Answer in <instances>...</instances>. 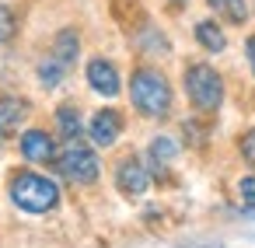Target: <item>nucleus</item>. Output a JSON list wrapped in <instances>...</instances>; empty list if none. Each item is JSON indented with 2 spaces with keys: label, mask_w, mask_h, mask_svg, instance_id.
Here are the masks:
<instances>
[{
  "label": "nucleus",
  "mask_w": 255,
  "mask_h": 248,
  "mask_svg": "<svg viewBox=\"0 0 255 248\" xmlns=\"http://www.w3.org/2000/svg\"><path fill=\"white\" fill-rule=\"evenodd\" d=\"M129 98L136 105L140 116H150V119H164L171 112V84L157 74V70H133L129 77Z\"/></svg>",
  "instance_id": "obj_1"
},
{
  "label": "nucleus",
  "mask_w": 255,
  "mask_h": 248,
  "mask_svg": "<svg viewBox=\"0 0 255 248\" xmlns=\"http://www.w3.org/2000/svg\"><path fill=\"white\" fill-rule=\"evenodd\" d=\"M11 199L25 213H49L60 203V189L53 178H46L39 171H18V175H11Z\"/></svg>",
  "instance_id": "obj_2"
},
{
  "label": "nucleus",
  "mask_w": 255,
  "mask_h": 248,
  "mask_svg": "<svg viewBox=\"0 0 255 248\" xmlns=\"http://www.w3.org/2000/svg\"><path fill=\"white\" fill-rule=\"evenodd\" d=\"M185 95L199 112H217L224 105V81L213 67L192 63V67H185Z\"/></svg>",
  "instance_id": "obj_3"
},
{
  "label": "nucleus",
  "mask_w": 255,
  "mask_h": 248,
  "mask_svg": "<svg viewBox=\"0 0 255 248\" xmlns=\"http://www.w3.org/2000/svg\"><path fill=\"white\" fill-rule=\"evenodd\" d=\"M56 164H60L63 178H70L77 185H91L98 178V157H95V150L84 147V143H77V140H70L63 147V154H60Z\"/></svg>",
  "instance_id": "obj_4"
},
{
  "label": "nucleus",
  "mask_w": 255,
  "mask_h": 248,
  "mask_svg": "<svg viewBox=\"0 0 255 248\" xmlns=\"http://www.w3.org/2000/svg\"><path fill=\"white\" fill-rule=\"evenodd\" d=\"M116 185H119V192H123V196L140 199V196L150 189V171L143 168V161H140V157H123V161H119V168H116Z\"/></svg>",
  "instance_id": "obj_5"
},
{
  "label": "nucleus",
  "mask_w": 255,
  "mask_h": 248,
  "mask_svg": "<svg viewBox=\"0 0 255 248\" xmlns=\"http://www.w3.org/2000/svg\"><path fill=\"white\" fill-rule=\"evenodd\" d=\"M119 133H123V116H119L116 109L95 112V119H91V126H88V136H91L98 147H112V143L119 140Z\"/></svg>",
  "instance_id": "obj_6"
},
{
  "label": "nucleus",
  "mask_w": 255,
  "mask_h": 248,
  "mask_svg": "<svg viewBox=\"0 0 255 248\" xmlns=\"http://www.w3.org/2000/svg\"><path fill=\"white\" fill-rule=\"evenodd\" d=\"M88 84H91L98 95H105V98H116V95H119V70H116L109 60L95 56V60L88 63Z\"/></svg>",
  "instance_id": "obj_7"
},
{
  "label": "nucleus",
  "mask_w": 255,
  "mask_h": 248,
  "mask_svg": "<svg viewBox=\"0 0 255 248\" xmlns=\"http://www.w3.org/2000/svg\"><path fill=\"white\" fill-rule=\"evenodd\" d=\"M21 154H25V161H32V164H49V161L56 157V143H53V136H49L46 129H28V133L21 136Z\"/></svg>",
  "instance_id": "obj_8"
},
{
  "label": "nucleus",
  "mask_w": 255,
  "mask_h": 248,
  "mask_svg": "<svg viewBox=\"0 0 255 248\" xmlns=\"http://www.w3.org/2000/svg\"><path fill=\"white\" fill-rule=\"evenodd\" d=\"M77 53H81V39H77V32H74V28L56 32V39H53V56H56L63 67H70V63L77 60Z\"/></svg>",
  "instance_id": "obj_9"
},
{
  "label": "nucleus",
  "mask_w": 255,
  "mask_h": 248,
  "mask_svg": "<svg viewBox=\"0 0 255 248\" xmlns=\"http://www.w3.org/2000/svg\"><path fill=\"white\" fill-rule=\"evenodd\" d=\"M196 39H199V46L210 49V53H224V49H227V35H224V28H220L217 21H199V25H196Z\"/></svg>",
  "instance_id": "obj_10"
},
{
  "label": "nucleus",
  "mask_w": 255,
  "mask_h": 248,
  "mask_svg": "<svg viewBox=\"0 0 255 248\" xmlns=\"http://www.w3.org/2000/svg\"><path fill=\"white\" fill-rule=\"evenodd\" d=\"M28 116V105L21 98H0V126L4 129H18Z\"/></svg>",
  "instance_id": "obj_11"
},
{
  "label": "nucleus",
  "mask_w": 255,
  "mask_h": 248,
  "mask_svg": "<svg viewBox=\"0 0 255 248\" xmlns=\"http://www.w3.org/2000/svg\"><path fill=\"white\" fill-rule=\"evenodd\" d=\"M206 4L213 7V14H220L224 21L231 25H241L248 18V7H245V0H206Z\"/></svg>",
  "instance_id": "obj_12"
},
{
  "label": "nucleus",
  "mask_w": 255,
  "mask_h": 248,
  "mask_svg": "<svg viewBox=\"0 0 255 248\" xmlns=\"http://www.w3.org/2000/svg\"><path fill=\"white\" fill-rule=\"evenodd\" d=\"M56 126H60V133H63L67 140H77V136H81V112H77L74 105L56 109Z\"/></svg>",
  "instance_id": "obj_13"
},
{
  "label": "nucleus",
  "mask_w": 255,
  "mask_h": 248,
  "mask_svg": "<svg viewBox=\"0 0 255 248\" xmlns=\"http://www.w3.org/2000/svg\"><path fill=\"white\" fill-rule=\"evenodd\" d=\"M175 154H178V143H175L171 136H157V140L150 143V157H154L157 164H168Z\"/></svg>",
  "instance_id": "obj_14"
},
{
  "label": "nucleus",
  "mask_w": 255,
  "mask_h": 248,
  "mask_svg": "<svg viewBox=\"0 0 255 248\" xmlns=\"http://www.w3.org/2000/svg\"><path fill=\"white\" fill-rule=\"evenodd\" d=\"M63 70H67V67H63V63L53 56V60H46V63L39 67V81H42L46 88H56V84L63 81Z\"/></svg>",
  "instance_id": "obj_15"
},
{
  "label": "nucleus",
  "mask_w": 255,
  "mask_h": 248,
  "mask_svg": "<svg viewBox=\"0 0 255 248\" xmlns=\"http://www.w3.org/2000/svg\"><path fill=\"white\" fill-rule=\"evenodd\" d=\"M14 32H18V21H14V14H11V7L0 4V42H11Z\"/></svg>",
  "instance_id": "obj_16"
},
{
  "label": "nucleus",
  "mask_w": 255,
  "mask_h": 248,
  "mask_svg": "<svg viewBox=\"0 0 255 248\" xmlns=\"http://www.w3.org/2000/svg\"><path fill=\"white\" fill-rule=\"evenodd\" d=\"M238 199H241V206L255 210V175H245L238 182Z\"/></svg>",
  "instance_id": "obj_17"
},
{
  "label": "nucleus",
  "mask_w": 255,
  "mask_h": 248,
  "mask_svg": "<svg viewBox=\"0 0 255 248\" xmlns=\"http://www.w3.org/2000/svg\"><path fill=\"white\" fill-rule=\"evenodd\" d=\"M238 147H241V157L255 168V129H248V133H241V140H238Z\"/></svg>",
  "instance_id": "obj_18"
},
{
  "label": "nucleus",
  "mask_w": 255,
  "mask_h": 248,
  "mask_svg": "<svg viewBox=\"0 0 255 248\" xmlns=\"http://www.w3.org/2000/svg\"><path fill=\"white\" fill-rule=\"evenodd\" d=\"M245 53H248V63H252V70H255V35L245 42Z\"/></svg>",
  "instance_id": "obj_19"
},
{
  "label": "nucleus",
  "mask_w": 255,
  "mask_h": 248,
  "mask_svg": "<svg viewBox=\"0 0 255 248\" xmlns=\"http://www.w3.org/2000/svg\"><path fill=\"white\" fill-rule=\"evenodd\" d=\"M182 248H224V245H217V241H199V245H182Z\"/></svg>",
  "instance_id": "obj_20"
},
{
  "label": "nucleus",
  "mask_w": 255,
  "mask_h": 248,
  "mask_svg": "<svg viewBox=\"0 0 255 248\" xmlns=\"http://www.w3.org/2000/svg\"><path fill=\"white\" fill-rule=\"evenodd\" d=\"M168 4H171V7H182V4H189V0H168Z\"/></svg>",
  "instance_id": "obj_21"
},
{
  "label": "nucleus",
  "mask_w": 255,
  "mask_h": 248,
  "mask_svg": "<svg viewBox=\"0 0 255 248\" xmlns=\"http://www.w3.org/2000/svg\"><path fill=\"white\" fill-rule=\"evenodd\" d=\"M0 143H4V126H0Z\"/></svg>",
  "instance_id": "obj_22"
}]
</instances>
